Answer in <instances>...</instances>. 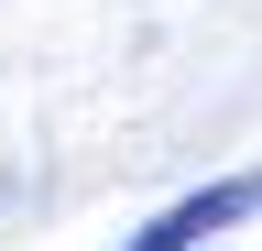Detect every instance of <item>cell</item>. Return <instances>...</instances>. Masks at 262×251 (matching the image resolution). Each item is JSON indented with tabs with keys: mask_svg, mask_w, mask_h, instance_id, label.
I'll return each instance as SVG.
<instances>
[{
	"mask_svg": "<svg viewBox=\"0 0 262 251\" xmlns=\"http://www.w3.org/2000/svg\"><path fill=\"white\" fill-rule=\"evenodd\" d=\"M251 208H262V175H219V186H196V197H175L142 240H120V251H196V240H219L229 218H251Z\"/></svg>",
	"mask_w": 262,
	"mask_h": 251,
	"instance_id": "obj_1",
	"label": "cell"
}]
</instances>
